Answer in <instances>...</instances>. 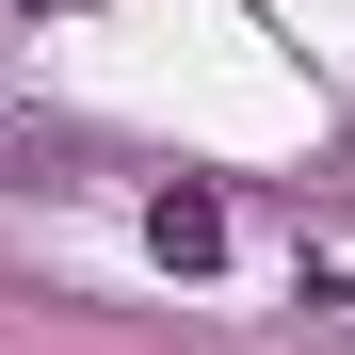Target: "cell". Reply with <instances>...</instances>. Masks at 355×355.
Returning a JSON list of instances; mask_svg holds the SVG:
<instances>
[{
	"mask_svg": "<svg viewBox=\"0 0 355 355\" xmlns=\"http://www.w3.org/2000/svg\"><path fill=\"white\" fill-rule=\"evenodd\" d=\"M146 243H162L178 275H210V259H226V194H194V178H178V194H146Z\"/></svg>",
	"mask_w": 355,
	"mask_h": 355,
	"instance_id": "cell-1",
	"label": "cell"
}]
</instances>
